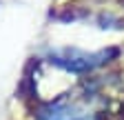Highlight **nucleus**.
<instances>
[{
	"mask_svg": "<svg viewBox=\"0 0 124 120\" xmlns=\"http://www.w3.org/2000/svg\"><path fill=\"white\" fill-rule=\"evenodd\" d=\"M36 118L38 120H95V113L71 102H49L36 111Z\"/></svg>",
	"mask_w": 124,
	"mask_h": 120,
	"instance_id": "f03ea898",
	"label": "nucleus"
},
{
	"mask_svg": "<svg viewBox=\"0 0 124 120\" xmlns=\"http://www.w3.org/2000/svg\"><path fill=\"white\" fill-rule=\"evenodd\" d=\"M117 51H98V53H84V51H78V49H64V51H53L51 53V62L60 65L62 69L73 71V73H84L91 71L100 65H104L108 56H115Z\"/></svg>",
	"mask_w": 124,
	"mask_h": 120,
	"instance_id": "f257e3e1",
	"label": "nucleus"
}]
</instances>
